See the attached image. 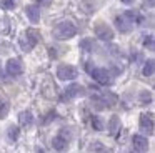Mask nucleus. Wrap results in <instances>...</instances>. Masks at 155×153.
Returning a JSON list of instances; mask_svg holds the SVG:
<instances>
[{
	"label": "nucleus",
	"mask_w": 155,
	"mask_h": 153,
	"mask_svg": "<svg viewBox=\"0 0 155 153\" xmlns=\"http://www.w3.org/2000/svg\"><path fill=\"white\" fill-rule=\"evenodd\" d=\"M75 35H77V27H75L70 20L60 22L54 28V37L57 40H70L72 37H75Z\"/></svg>",
	"instance_id": "1"
},
{
	"label": "nucleus",
	"mask_w": 155,
	"mask_h": 153,
	"mask_svg": "<svg viewBox=\"0 0 155 153\" xmlns=\"http://www.w3.org/2000/svg\"><path fill=\"white\" fill-rule=\"evenodd\" d=\"M88 72H90L92 78H94L97 83H100V85H110V83H112L110 72H108L107 68H102V67H94V68H90Z\"/></svg>",
	"instance_id": "2"
},
{
	"label": "nucleus",
	"mask_w": 155,
	"mask_h": 153,
	"mask_svg": "<svg viewBox=\"0 0 155 153\" xmlns=\"http://www.w3.org/2000/svg\"><path fill=\"white\" fill-rule=\"evenodd\" d=\"M38 43V33L35 30H27L25 35L20 38V47L24 52H30L34 50V47Z\"/></svg>",
	"instance_id": "3"
},
{
	"label": "nucleus",
	"mask_w": 155,
	"mask_h": 153,
	"mask_svg": "<svg viewBox=\"0 0 155 153\" xmlns=\"http://www.w3.org/2000/svg\"><path fill=\"white\" fill-rule=\"evenodd\" d=\"M57 76L62 82H70V80H75L78 76V72H77V68L72 67V65H58Z\"/></svg>",
	"instance_id": "4"
},
{
	"label": "nucleus",
	"mask_w": 155,
	"mask_h": 153,
	"mask_svg": "<svg viewBox=\"0 0 155 153\" xmlns=\"http://www.w3.org/2000/svg\"><path fill=\"white\" fill-rule=\"evenodd\" d=\"M95 35L102 42H110V40H114V30L107 23H97L95 25Z\"/></svg>",
	"instance_id": "5"
},
{
	"label": "nucleus",
	"mask_w": 155,
	"mask_h": 153,
	"mask_svg": "<svg viewBox=\"0 0 155 153\" xmlns=\"http://www.w3.org/2000/svg\"><path fill=\"white\" fill-rule=\"evenodd\" d=\"M5 72L8 73L10 76H20L22 72H24V65H22V62L18 58H10L7 62V65H5Z\"/></svg>",
	"instance_id": "6"
},
{
	"label": "nucleus",
	"mask_w": 155,
	"mask_h": 153,
	"mask_svg": "<svg viewBox=\"0 0 155 153\" xmlns=\"http://www.w3.org/2000/svg\"><path fill=\"white\" fill-rule=\"evenodd\" d=\"M132 145L134 150L138 153H147L148 151V140L143 135H134L132 136Z\"/></svg>",
	"instance_id": "7"
},
{
	"label": "nucleus",
	"mask_w": 155,
	"mask_h": 153,
	"mask_svg": "<svg viewBox=\"0 0 155 153\" xmlns=\"http://www.w3.org/2000/svg\"><path fill=\"white\" fill-rule=\"evenodd\" d=\"M140 130L147 135H153V116L150 113H142L140 115Z\"/></svg>",
	"instance_id": "8"
},
{
	"label": "nucleus",
	"mask_w": 155,
	"mask_h": 153,
	"mask_svg": "<svg viewBox=\"0 0 155 153\" xmlns=\"http://www.w3.org/2000/svg\"><path fill=\"white\" fill-rule=\"evenodd\" d=\"M82 93H84V86L78 85V83H70V85L65 88L62 98L64 100H74V98H77L78 95H82Z\"/></svg>",
	"instance_id": "9"
},
{
	"label": "nucleus",
	"mask_w": 155,
	"mask_h": 153,
	"mask_svg": "<svg viewBox=\"0 0 155 153\" xmlns=\"http://www.w3.org/2000/svg\"><path fill=\"white\" fill-rule=\"evenodd\" d=\"M115 27H117V30H118L120 33H128L134 25H132L130 20H128L127 17L122 13V15H117V17H115Z\"/></svg>",
	"instance_id": "10"
},
{
	"label": "nucleus",
	"mask_w": 155,
	"mask_h": 153,
	"mask_svg": "<svg viewBox=\"0 0 155 153\" xmlns=\"http://www.w3.org/2000/svg\"><path fill=\"white\" fill-rule=\"evenodd\" d=\"M52 146H54V150H57V151H65L67 146H68V138H65L64 135L54 136V140H52Z\"/></svg>",
	"instance_id": "11"
},
{
	"label": "nucleus",
	"mask_w": 155,
	"mask_h": 153,
	"mask_svg": "<svg viewBox=\"0 0 155 153\" xmlns=\"http://www.w3.org/2000/svg\"><path fill=\"white\" fill-rule=\"evenodd\" d=\"M25 13H27V18L30 20L32 23H38L40 22V8L37 5H28L25 8Z\"/></svg>",
	"instance_id": "12"
},
{
	"label": "nucleus",
	"mask_w": 155,
	"mask_h": 153,
	"mask_svg": "<svg viewBox=\"0 0 155 153\" xmlns=\"http://www.w3.org/2000/svg\"><path fill=\"white\" fill-rule=\"evenodd\" d=\"M18 123H20L22 126H25V128L34 123V115H32L30 110H25V112H22L20 115H18Z\"/></svg>",
	"instance_id": "13"
},
{
	"label": "nucleus",
	"mask_w": 155,
	"mask_h": 153,
	"mask_svg": "<svg viewBox=\"0 0 155 153\" xmlns=\"http://www.w3.org/2000/svg\"><path fill=\"white\" fill-rule=\"evenodd\" d=\"M90 102H92V105H94L97 110H102V108H107V106H108L102 93H95V95H92Z\"/></svg>",
	"instance_id": "14"
},
{
	"label": "nucleus",
	"mask_w": 155,
	"mask_h": 153,
	"mask_svg": "<svg viewBox=\"0 0 155 153\" xmlns=\"http://www.w3.org/2000/svg\"><path fill=\"white\" fill-rule=\"evenodd\" d=\"M7 136H8V140H10V142H17L18 136H20V128H18L17 125L8 126V130H7Z\"/></svg>",
	"instance_id": "15"
},
{
	"label": "nucleus",
	"mask_w": 155,
	"mask_h": 153,
	"mask_svg": "<svg viewBox=\"0 0 155 153\" xmlns=\"http://www.w3.org/2000/svg\"><path fill=\"white\" fill-rule=\"evenodd\" d=\"M92 126H94V130H97V132H102V130L105 128L104 118H102V116H98V115L92 116Z\"/></svg>",
	"instance_id": "16"
},
{
	"label": "nucleus",
	"mask_w": 155,
	"mask_h": 153,
	"mask_svg": "<svg viewBox=\"0 0 155 153\" xmlns=\"http://www.w3.org/2000/svg\"><path fill=\"white\" fill-rule=\"evenodd\" d=\"M8 110H10L8 102L5 98H2V96H0V118H5V116L8 115Z\"/></svg>",
	"instance_id": "17"
},
{
	"label": "nucleus",
	"mask_w": 155,
	"mask_h": 153,
	"mask_svg": "<svg viewBox=\"0 0 155 153\" xmlns=\"http://www.w3.org/2000/svg\"><path fill=\"white\" fill-rule=\"evenodd\" d=\"M153 65H155V63H153V60H147V62H145V65H143V70H142V73H143V75L145 76H152V75H153Z\"/></svg>",
	"instance_id": "18"
},
{
	"label": "nucleus",
	"mask_w": 155,
	"mask_h": 153,
	"mask_svg": "<svg viewBox=\"0 0 155 153\" xmlns=\"http://www.w3.org/2000/svg\"><path fill=\"white\" fill-rule=\"evenodd\" d=\"M80 48H84L85 52H92L94 50V40L92 38H85L80 42Z\"/></svg>",
	"instance_id": "19"
},
{
	"label": "nucleus",
	"mask_w": 155,
	"mask_h": 153,
	"mask_svg": "<svg viewBox=\"0 0 155 153\" xmlns=\"http://www.w3.org/2000/svg\"><path fill=\"white\" fill-rule=\"evenodd\" d=\"M118 116H112L110 118V125H108V130H110V133L112 135H115V132H117V128H118Z\"/></svg>",
	"instance_id": "20"
},
{
	"label": "nucleus",
	"mask_w": 155,
	"mask_h": 153,
	"mask_svg": "<svg viewBox=\"0 0 155 153\" xmlns=\"http://www.w3.org/2000/svg\"><path fill=\"white\" fill-rule=\"evenodd\" d=\"M0 7L4 10H14L15 8V0H0Z\"/></svg>",
	"instance_id": "21"
},
{
	"label": "nucleus",
	"mask_w": 155,
	"mask_h": 153,
	"mask_svg": "<svg viewBox=\"0 0 155 153\" xmlns=\"http://www.w3.org/2000/svg\"><path fill=\"white\" fill-rule=\"evenodd\" d=\"M152 102V92H147V90H143V92L140 93V103H150Z\"/></svg>",
	"instance_id": "22"
},
{
	"label": "nucleus",
	"mask_w": 155,
	"mask_h": 153,
	"mask_svg": "<svg viewBox=\"0 0 155 153\" xmlns=\"http://www.w3.org/2000/svg\"><path fill=\"white\" fill-rule=\"evenodd\" d=\"M92 148H94V151H97V153H108V150L105 148L104 145H102L100 142H97V143H94V146H92Z\"/></svg>",
	"instance_id": "23"
},
{
	"label": "nucleus",
	"mask_w": 155,
	"mask_h": 153,
	"mask_svg": "<svg viewBox=\"0 0 155 153\" xmlns=\"http://www.w3.org/2000/svg\"><path fill=\"white\" fill-rule=\"evenodd\" d=\"M143 45L147 47L148 50H153V35H148L143 38Z\"/></svg>",
	"instance_id": "24"
},
{
	"label": "nucleus",
	"mask_w": 155,
	"mask_h": 153,
	"mask_svg": "<svg viewBox=\"0 0 155 153\" xmlns=\"http://www.w3.org/2000/svg\"><path fill=\"white\" fill-rule=\"evenodd\" d=\"M145 3H148V7H153V0H145Z\"/></svg>",
	"instance_id": "25"
},
{
	"label": "nucleus",
	"mask_w": 155,
	"mask_h": 153,
	"mask_svg": "<svg viewBox=\"0 0 155 153\" xmlns=\"http://www.w3.org/2000/svg\"><path fill=\"white\" fill-rule=\"evenodd\" d=\"M122 2H124V3H127V5H128V3H132L134 0H122Z\"/></svg>",
	"instance_id": "26"
}]
</instances>
